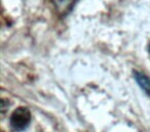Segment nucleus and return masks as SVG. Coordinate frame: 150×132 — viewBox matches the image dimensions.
<instances>
[{
    "mask_svg": "<svg viewBox=\"0 0 150 132\" xmlns=\"http://www.w3.org/2000/svg\"><path fill=\"white\" fill-rule=\"evenodd\" d=\"M135 78L138 85L144 90L146 94L150 95V78H147L144 73L135 71Z\"/></svg>",
    "mask_w": 150,
    "mask_h": 132,
    "instance_id": "3",
    "label": "nucleus"
},
{
    "mask_svg": "<svg viewBox=\"0 0 150 132\" xmlns=\"http://www.w3.org/2000/svg\"><path fill=\"white\" fill-rule=\"evenodd\" d=\"M11 126L15 131H24L31 122V113L26 107H19L11 116Z\"/></svg>",
    "mask_w": 150,
    "mask_h": 132,
    "instance_id": "1",
    "label": "nucleus"
},
{
    "mask_svg": "<svg viewBox=\"0 0 150 132\" xmlns=\"http://www.w3.org/2000/svg\"><path fill=\"white\" fill-rule=\"evenodd\" d=\"M52 2L61 15H67L72 9L75 0H52Z\"/></svg>",
    "mask_w": 150,
    "mask_h": 132,
    "instance_id": "2",
    "label": "nucleus"
}]
</instances>
